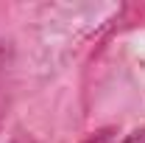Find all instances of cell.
<instances>
[{
  "instance_id": "obj_1",
  "label": "cell",
  "mask_w": 145,
  "mask_h": 143,
  "mask_svg": "<svg viewBox=\"0 0 145 143\" xmlns=\"http://www.w3.org/2000/svg\"><path fill=\"white\" fill-rule=\"evenodd\" d=\"M84 143H112V135H109V132H98V135L87 138Z\"/></svg>"
},
{
  "instance_id": "obj_2",
  "label": "cell",
  "mask_w": 145,
  "mask_h": 143,
  "mask_svg": "<svg viewBox=\"0 0 145 143\" xmlns=\"http://www.w3.org/2000/svg\"><path fill=\"white\" fill-rule=\"evenodd\" d=\"M120 143H145V129H140V132H131L128 138H123Z\"/></svg>"
}]
</instances>
